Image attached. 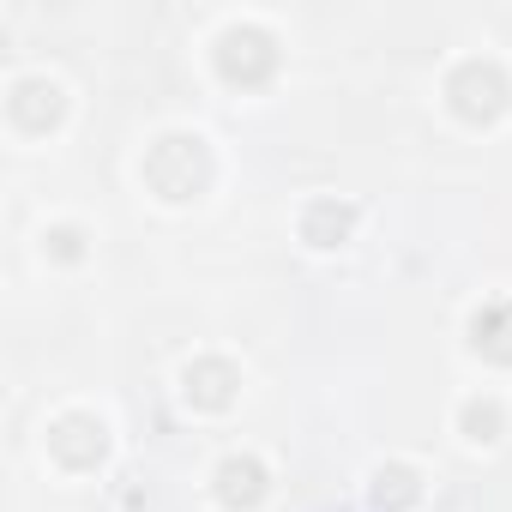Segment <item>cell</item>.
Returning a JSON list of instances; mask_svg holds the SVG:
<instances>
[{
	"label": "cell",
	"instance_id": "cell-7",
	"mask_svg": "<svg viewBox=\"0 0 512 512\" xmlns=\"http://www.w3.org/2000/svg\"><path fill=\"white\" fill-rule=\"evenodd\" d=\"M187 398H193V404H205V410H223V404L235 398V368H229L223 356L193 362V368H187Z\"/></svg>",
	"mask_w": 512,
	"mask_h": 512
},
{
	"label": "cell",
	"instance_id": "cell-10",
	"mask_svg": "<svg viewBox=\"0 0 512 512\" xmlns=\"http://www.w3.org/2000/svg\"><path fill=\"white\" fill-rule=\"evenodd\" d=\"M344 229H350V205H332V199L308 205V217H302V235H308L314 247H338Z\"/></svg>",
	"mask_w": 512,
	"mask_h": 512
},
{
	"label": "cell",
	"instance_id": "cell-8",
	"mask_svg": "<svg viewBox=\"0 0 512 512\" xmlns=\"http://www.w3.org/2000/svg\"><path fill=\"white\" fill-rule=\"evenodd\" d=\"M470 344L488 356V362H506L512 368V302H494L470 320Z\"/></svg>",
	"mask_w": 512,
	"mask_h": 512
},
{
	"label": "cell",
	"instance_id": "cell-6",
	"mask_svg": "<svg viewBox=\"0 0 512 512\" xmlns=\"http://www.w3.org/2000/svg\"><path fill=\"white\" fill-rule=\"evenodd\" d=\"M266 494V464L260 458H223L217 464V500L223 506H253Z\"/></svg>",
	"mask_w": 512,
	"mask_h": 512
},
{
	"label": "cell",
	"instance_id": "cell-3",
	"mask_svg": "<svg viewBox=\"0 0 512 512\" xmlns=\"http://www.w3.org/2000/svg\"><path fill=\"white\" fill-rule=\"evenodd\" d=\"M217 67H223L229 79L253 85V79H266V73L278 67V43H272L260 25H235V31H223V43H217Z\"/></svg>",
	"mask_w": 512,
	"mask_h": 512
},
{
	"label": "cell",
	"instance_id": "cell-5",
	"mask_svg": "<svg viewBox=\"0 0 512 512\" xmlns=\"http://www.w3.org/2000/svg\"><path fill=\"white\" fill-rule=\"evenodd\" d=\"M7 109H13V121H19V127L43 133V127H55V121H61V85H49V79H19Z\"/></svg>",
	"mask_w": 512,
	"mask_h": 512
},
{
	"label": "cell",
	"instance_id": "cell-11",
	"mask_svg": "<svg viewBox=\"0 0 512 512\" xmlns=\"http://www.w3.org/2000/svg\"><path fill=\"white\" fill-rule=\"evenodd\" d=\"M464 434L470 440H494L500 434V404L494 398H470L464 404Z\"/></svg>",
	"mask_w": 512,
	"mask_h": 512
},
{
	"label": "cell",
	"instance_id": "cell-4",
	"mask_svg": "<svg viewBox=\"0 0 512 512\" xmlns=\"http://www.w3.org/2000/svg\"><path fill=\"white\" fill-rule=\"evenodd\" d=\"M103 422L97 416H85V410H73V416H61L55 428H49V452L61 458V464H73V470H91L97 458H103Z\"/></svg>",
	"mask_w": 512,
	"mask_h": 512
},
{
	"label": "cell",
	"instance_id": "cell-1",
	"mask_svg": "<svg viewBox=\"0 0 512 512\" xmlns=\"http://www.w3.org/2000/svg\"><path fill=\"white\" fill-rule=\"evenodd\" d=\"M145 181L163 193V199H193L205 181H211V151L199 133H163L145 157Z\"/></svg>",
	"mask_w": 512,
	"mask_h": 512
},
{
	"label": "cell",
	"instance_id": "cell-2",
	"mask_svg": "<svg viewBox=\"0 0 512 512\" xmlns=\"http://www.w3.org/2000/svg\"><path fill=\"white\" fill-rule=\"evenodd\" d=\"M446 97H452V109H458L464 121H494L512 91H506V73H500L494 61H464V67L446 79Z\"/></svg>",
	"mask_w": 512,
	"mask_h": 512
},
{
	"label": "cell",
	"instance_id": "cell-9",
	"mask_svg": "<svg viewBox=\"0 0 512 512\" xmlns=\"http://www.w3.org/2000/svg\"><path fill=\"white\" fill-rule=\"evenodd\" d=\"M422 500V482H416V470H404V464H386V470H374V506H386V512H404V506H416Z\"/></svg>",
	"mask_w": 512,
	"mask_h": 512
},
{
	"label": "cell",
	"instance_id": "cell-12",
	"mask_svg": "<svg viewBox=\"0 0 512 512\" xmlns=\"http://www.w3.org/2000/svg\"><path fill=\"white\" fill-rule=\"evenodd\" d=\"M49 241H55V253H61V260H79V229H55Z\"/></svg>",
	"mask_w": 512,
	"mask_h": 512
}]
</instances>
